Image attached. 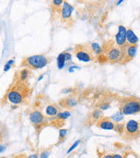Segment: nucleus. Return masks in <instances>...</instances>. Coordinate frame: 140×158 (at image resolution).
Returning <instances> with one entry per match:
<instances>
[{"label":"nucleus","instance_id":"obj_1","mask_svg":"<svg viewBox=\"0 0 140 158\" xmlns=\"http://www.w3.org/2000/svg\"><path fill=\"white\" fill-rule=\"evenodd\" d=\"M49 63V59L44 55H33L26 57L22 65L30 70H40L45 68Z\"/></svg>","mask_w":140,"mask_h":158},{"label":"nucleus","instance_id":"obj_2","mask_svg":"<svg viewBox=\"0 0 140 158\" xmlns=\"http://www.w3.org/2000/svg\"><path fill=\"white\" fill-rule=\"evenodd\" d=\"M74 53L78 61L85 63H90L94 59V56H93L91 49L88 48L86 46L76 45L74 49Z\"/></svg>","mask_w":140,"mask_h":158},{"label":"nucleus","instance_id":"obj_3","mask_svg":"<svg viewBox=\"0 0 140 158\" xmlns=\"http://www.w3.org/2000/svg\"><path fill=\"white\" fill-rule=\"evenodd\" d=\"M121 112L124 115H133L140 113V101L136 99H128L123 102Z\"/></svg>","mask_w":140,"mask_h":158},{"label":"nucleus","instance_id":"obj_4","mask_svg":"<svg viewBox=\"0 0 140 158\" xmlns=\"http://www.w3.org/2000/svg\"><path fill=\"white\" fill-rule=\"evenodd\" d=\"M123 56H124V53L123 48L119 47H111L106 54V59L108 62L115 63H118L121 60H123Z\"/></svg>","mask_w":140,"mask_h":158},{"label":"nucleus","instance_id":"obj_5","mask_svg":"<svg viewBox=\"0 0 140 158\" xmlns=\"http://www.w3.org/2000/svg\"><path fill=\"white\" fill-rule=\"evenodd\" d=\"M125 135L128 137H137L140 134V123L135 120H130L125 124Z\"/></svg>","mask_w":140,"mask_h":158},{"label":"nucleus","instance_id":"obj_6","mask_svg":"<svg viewBox=\"0 0 140 158\" xmlns=\"http://www.w3.org/2000/svg\"><path fill=\"white\" fill-rule=\"evenodd\" d=\"M6 97L8 102L15 105H18L24 101V94L17 89H11L8 91Z\"/></svg>","mask_w":140,"mask_h":158},{"label":"nucleus","instance_id":"obj_7","mask_svg":"<svg viewBox=\"0 0 140 158\" xmlns=\"http://www.w3.org/2000/svg\"><path fill=\"white\" fill-rule=\"evenodd\" d=\"M126 33H127V28L122 25H119L117 28V33L115 35V40H116L117 45L121 48H123L126 47V43H127Z\"/></svg>","mask_w":140,"mask_h":158},{"label":"nucleus","instance_id":"obj_8","mask_svg":"<svg viewBox=\"0 0 140 158\" xmlns=\"http://www.w3.org/2000/svg\"><path fill=\"white\" fill-rule=\"evenodd\" d=\"M74 11V8L68 2L64 1L61 8V17L63 21H68L72 18V14Z\"/></svg>","mask_w":140,"mask_h":158},{"label":"nucleus","instance_id":"obj_9","mask_svg":"<svg viewBox=\"0 0 140 158\" xmlns=\"http://www.w3.org/2000/svg\"><path fill=\"white\" fill-rule=\"evenodd\" d=\"M29 120L31 123L35 127H39L45 122V116L44 114L39 112V110H34L30 113L29 114Z\"/></svg>","mask_w":140,"mask_h":158},{"label":"nucleus","instance_id":"obj_10","mask_svg":"<svg viewBox=\"0 0 140 158\" xmlns=\"http://www.w3.org/2000/svg\"><path fill=\"white\" fill-rule=\"evenodd\" d=\"M123 53H124V56H123V60L124 63L131 61L137 55V45H129L123 48Z\"/></svg>","mask_w":140,"mask_h":158},{"label":"nucleus","instance_id":"obj_11","mask_svg":"<svg viewBox=\"0 0 140 158\" xmlns=\"http://www.w3.org/2000/svg\"><path fill=\"white\" fill-rule=\"evenodd\" d=\"M115 125L116 123H114L110 118H103L98 121L97 127L103 130H114Z\"/></svg>","mask_w":140,"mask_h":158},{"label":"nucleus","instance_id":"obj_12","mask_svg":"<svg viewBox=\"0 0 140 158\" xmlns=\"http://www.w3.org/2000/svg\"><path fill=\"white\" fill-rule=\"evenodd\" d=\"M126 41L129 45H137L138 42V37L136 35L134 31L130 28L127 29L126 33Z\"/></svg>","mask_w":140,"mask_h":158},{"label":"nucleus","instance_id":"obj_13","mask_svg":"<svg viewBox=\"0 0 140 158\" xmlns=\"http://www.w3.org/2000/svg\"><path fill=\"white\" fill-rule=\"evenodd\" d=\"M45 113H46V115L49 116V117H56L57 114H58L60 112H59L58 106H56L55 104H48V106L46 107Z\"/></svg>","mask_w":140,"mask_h":158},{"label":"nucleus","instance_id":"obj_14","mask_svg":"<svg viewBox=\"0 0 140 158\" xmlns=\"http://www.w3.org/2000/svg\"><path fill=\"white\" fill-rule=\"evenodd\" d=\"M66 108H73L76 106L78 104V100L74 98V97H68L61 101Z\"/></svg>","mask_w":140,"mask_h":158},{"label":"nucleus","instance_id":"obj_15","mask_svg":"<svg viewBox=\"0 0 140 158\" xmlns=\"http://www.w3.org/2000/svg\"><path fill=\"white\" fill-rule=\"evenodd\" d=\"M56 63H57V67L59 70H62L64 69L65 65H66V59H65V56L64 53H61V54L58 55L57 58H56Z\"/></svg>","mask_w":140,"mask_h":158},{"label":"nucleus","instance_id":"obj_16","mask_svg":"<svg viewBox=\"0 0 140 158\" xmlns=\"http://www.w3.org/2000/svg\"><path fill=\"white\" fill-rule=\"evenodd\" d=\"M123 118H124V114H123L121 111L115 113L114 114H112V115L110 117V119L114 123H120L121 121L123 120Z\"/></svg>","mask_w":140,"mask_h":158},{"label":"nucleus","instance_id":"obj_17","mask_svg":"<svg viewBox=\"0 0 140 158\" xmlns=\"http://www.w3.org/2000/svg\"><path fill=\"white\" fill-rule=\"evenodd\" d=\"M89 47H90V49H91L92 53L94 55L98 56V55H100L101 53H102V47L97 42H92V43H90Z\"/></svg>","mask_w":140,"mask_h":158},{"label":"nucleus","instance_id":"obj_18","mask_svg":"<svg viewBox=\"0 0 140 158\" xmlns=\"http://www.w3.org/2000/svg\"><path fill=\"white\" fill-rule=\"evenodd\" d=\"M92 120L94 121H99L103 119V111L100 109H96L92 112L91 115H90Z\"/></svg>","mask_w":140,"mask_h":158},{"label":"nucleus","instance_id":"obj_19","mask_svg":"<svg viewBox=\"0 0 140 158\" xmlns=\"http://www.w3.org/2000/svg\"><path fill=\"white\" fill-rule=\"evenodd\" d=\"M31 74V70L27 68H24L23 70H20L19 72V79L20 81H26L28 77H30Z\"/></svg>","mask_w":140,"mask_h":158},{"label":"nucleus","instance_id":"obj_20","mask_svg":"<svg viewBox=\"0 0 140 158\" xmlns=\"http://www.w3.org/2000/svg\"><path fill=\"white\" fill-rule=\"evenodd\" d=\"M71 116V113L68 112V111H63V112H61L57 114L56 116V119L59 120H65L67 119H68L69 117Z\"/></svg>","mask_w":140,"mask_h":158},{"label":"nucleus","instance_id":"obj_21","mask_svg":"<svg viewBox=\"0 0 140 158\" xmlns=\"http://www.w3.org/2000/svg\"><path fill=\"white\" fill-rule=\"evenodd\" d=\"M81 139L76 140V141H74V142L71 146H70V148L68 149V151H67V153H66V154H67V155H69L70 153H72V152H73V151L76 148H77V147H79V145L81 144Z\"/></svg>","mask_w":140,"mask_h":158},{"label":"nucleus","instance_id":"obj_22","mask_svg":"<svg viewBox=\"0 0 140 158\" xmlns=\"http://www.w3.org/2000/svg\"><path fill=\"white\" fill-rule=\"evenodd\" d=\"M117 133L118 134H123L124 133V130H125V125L122 124V123H116L115 125V129H114Z\"/></svg>","mask_w":140,"mask_h":158},{"label":"nucleus","instance_id":"obj_23","mask_svg":"<svg viewBox=\"0 0 140 158\" xmlns=\"http://www.w3.org/2000/svg\"><path fill=\"white\" fill-rule=\"evenodd\" d=\"M68 129H65V128L59 130V141H62L66 137V135L68 134Z\"/></svg>","mask_w":140,"mask_h":158},{"label":"nucleus","instance_id":"obj_24","mask_svg":"<svg viewBox=\"0 0 140 158\" xmlns=\"http://www.w3.org/2000/svg\"><path fill=\"white\" fill-rule=\"evenodd\" d=\"M110 108V104L108 102H103L98 106V109H100L102 111H105V110H108Z\"/></svg>","mask_w":140,"mask_h":158},{"label":"nucleus","instance_id":"obj_25","mask_svg":"<svg viewBox=\"0 0 140 158\" xmlns=\"http://www.w3.org/2000/svg\"><path fill=\"white\" fill-rule=\"evenodd\" d=\"M64 1H62V0H54V1H52V6L58 8L60 6H62Z\"/></svg>","mask_w":140,"mask_h":158},{"label":"nucleus","instance_id":"obj_26","mask_svg":"<svg viewBox=\"0 0 140 158\" xmlns=\"http://www.w3.org/2000/svg\"><path fill=\"white\" fill-rule=\"evenodd\" d=\"M51 152L49 150H44L41 152L40 155H39V158H49V155H50Z\"/></svg>","mask_w":140,"mask_h":158},{"label":"nucleus","instance_id":"obj_27","mask_svg":"<svg viewBox=\"0 0 140 158\" xmlns=\"http://www.w3.org/2000/svg\"><path fill=\"white\" fill-rule=\"evenodd\" d=\"M76 70H81V68L79 66H76V65H73V66H69L68 68V72L69 73H74Z\"/></svg>","mask_w":140,"mask_h":158},{"label":"nucleus","instance_id":"obj_28","mask_svg":"<svg viewBox=\"0 0 140 158\" xmlns=\"http://www.w3.org/2000/svg\"><path fill=\"white\" fill-rule=\"evenodd\" d=\"M64 56H65V59L67 62H70L72 60V55L68 52H64Z\"/></svg>","mask_w":140,"mask_h":158},{"label":"nucleus","instance_id":"obj_29","mask_svg":"<svg viewBox=\"0 0 140 158\" xmlns=\"http://www.w3.org/2000/svg\"><path fill=\"white\" fill-rule=\"evenodd\" d=\"M12 66H11L10 64H8L7 63L5 64V66H4V72H7V71H9L11 69H12Z\"/></svg>","mask_w":140,"mask_h":158},{"label":"nucleus","instance_id":"obj_30","mask_svg":"<svg viewBox=\"0 0 140 158\" xmlns=\"http://www.w3.org/2000/svg\"><path fill=\"white\" fill-rule=\"evenodd\" d=\"M6 148H7V147L5 144H1L0 145V153H4Z\"/></svg>","mask_w":140,"mask_h":158},{"label":"nucleus","instance_id":"obj_31","mask_svg":"<svg viewBox=\"0 0 140 158\" xmlns=\"http://www.w3.org/2000/svg\"><path fill=\"white\" fill-rule=\"evenodd\" d=\"M72 88H67V89H65V90H62V92L64 93V94H69V93H71L72 92Z\"/></svg>","mask_w":140,"mask_h":158},{"label":"nucleus","instance_id":"obj_32","mask_svg":"<svg viewBox=\"0 0 140 158\" xmlns=\"http://www.w3.org/2000/svg\"><path fill=\"white\" fill-rule=\"evenodd\" d=\"M113 158H125L123 155L121 154H113Z\"/></svg>","mask_w":140,"mask_h":158},{"label":"nucleus","instance_id":"obj_33","mask_svg":"<svg viewBox=\"0 0 140 158\" xmlns=\"http://www.w3.org/2000/svg\"><path fill=\"white\" fill-rule=\"evenodd\" d=\"M102 158H113V155L111 154H106L102 156Z\"/></svg>","mask_w":140,"mask_h":158},{"label":"nucleus","instance_id":"obj_34","mask_svg":"<svg viewBox=\"0 0 140 158\" xmlns=\"http://www.w3.org/2000/svg\"><path fill=\"white\" fill-rule=\"evenodd\" d=\"M26 158H39V155L37 154H32V155H28Z\"/></svg>","mask_w":140,"mask_h":158},{"label":"nucleus","instance_id":"obj_35","mask_svg":"<svg viewBox=\"0 0 140 158\" xmlns=\"http://www.w3.org/2000/svg\"><path fill=\"white\" fill-rule=\"evenodd\" d=\"M44 76H45V75H44V74H42V75H40V76H39V78H38V80H37V82H40V81H41V80H42V79H43V78H44Z\"/></svg>","mask_w":140,"mask_h":158},{"label":"nucleus","instance_id":"obj_36","mask_svg":"<svg viewBox=\"0 0 140 158\" xmlns=\"http://www.w3.org/2000/svg\"><path fill=\"white\" fill-rule=\"evenodd\" d=\"M125 158H135V157H133V154H129V155H126Z\"/></svg>","mask_w":140,"mask_h":158},{"label":"nucleus","instance_id":"obj_37","mask_svg":"<svg viewBox=\"0 0 140 158\" xmlns=\"http://www.w3.org/2000/svg\"><path fill=\"white\" fill-rule=\"evenodd\" d=\"M123 0H120V1H118V2H117V6H119V5H121V3H123Z\"/></svg>","mask_w":140,"mask_h":158},{"label":"nucleus","instance_id":"obj_38","mask_svg":"<svg viewBox=\"0 0 140 158\" xmlns=\"http://www.w3.org/2000/svg\"><path fill=\"white\" fill-rule=\"evenodd\" d=\"M3 158H4V157H3Z\"/></svg>","mask_w":140,"mask_h":158}]
</instances>
